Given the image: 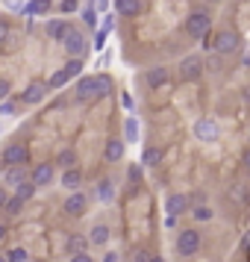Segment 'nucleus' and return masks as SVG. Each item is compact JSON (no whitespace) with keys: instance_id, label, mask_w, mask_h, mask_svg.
Masks as SVG:
<instances>
[{"instance_id":"obj_28","label":"nucleus","mask_w":250,"mask_h":262,"mask_svg":"<svg viewBox=\"0 0 250 262\" xmlns=\"http://www.w3.org/2000/svg\"><path fill=\"white\" fill-rule=\"evenodd\" d=\"M97 198H100V201H109V198H112V180H100Z\"/></svg>"},{"instance_id":"obj_7","label":"nucleus","mask_w":250,"mask_h":262,"mask_svg":"<svg viewBox=\"0 0 250 262\" xmlns=\"http://www.w3.org/2000/svg\"><path fill=\"white\" fill-rule=\"evenodd\" d=\"M179 71H183V77H186V80H197V77H200V71H203L200 56H186V59H183V65H179Z\"/></svg>"},{"instance_id":"obj_14","label":"nucleus","mask_w":250,"mask_h":262,"mask_svg":"<svg viewBox=\"0 0 250 262\" xmlns=\"http://www.w3.org/2000/svg\"><path fill=\"white\" fill-rule=\"evenodd\" d=\"M33 183H36V186H48L50 180H53V165H48V162H44V165H38L36 171H33Z\"/></svg>"},{"instance_id":"obj_5","label":"nucleus","mask_w":250,"mask_h":262,"mask_svg":"<svg viewBox=\"0 0 250 262\" xmlns=\"http://www.w3.org/2000/svg\"><path fill=\"white\" fill-rule=\"evenodd\" d=\"M238 48V36L233 33V30H224L221 36L212 41V50L215 53H233V50Z\"/></svg>"},{"instance_id":"obj_11","label":"nucleus","mask_w":250,"mask_h":262,"mask_svg":"<svg viewBox=\"0 0 250 262\" xmlns=\"http://www.w3.org/2000/svg\"><path fill=\"white\" fill-rule=\"evenodd\" d=\"M68 30H71L68 21H50L48 24V38L50 41H62V38L68 36Z\"/></svg>"},{"instance_id":"obj_38","label":"nucleus","mask_w":250,"mask_h":262,"mask_svg":"<svg viewBox=\"0 0 250 262\" xmlns=\"http://www.w3.org/2000/svg\"><path fill=\"white\" fill-rule=\"evenodd\" d=\"M6 95H9V83H6V80H0V100H3Z\"/></svg>"},{"instance_id":"obj_6","label":"nucleus","mask_w":250,"mask_h":262,"mask_svg":"<svg viewBox=\"0 0 250 262\" xmlns=\"http://www.w3.org/2000/svg\"><path fill=\"white\" fill-rule=\"evenodd\" d=\"M62 45H65V50H68V56H80L85 50V38L77 33V30H68V36L62 38Z\"/></svg>"},{"instance_id":"obj_42","label":"nucleus","mask_w":250,"mask_h":262,"mask_svg":"<svg viewBox=\"0 0 250 262\" xmlns=\"http://www.w3.org/2000/svg\"><path fill=\"white\" fill-rule=\"evenodd\" d=\"M3 238H6V227L0 224V242H3Z\"/></svg>"},{"instance_id":"obj_27","label":"nucleus","mask_w":250,"mask_h":262,"mask_svg":"<svg viewBox=\"0 0 250 262\" xmlns=\"http://www.w3.org/2000/svg\"><path fill=\"white\" fill-rule=\"evenodd\" d=\"M68 83V74L65 71H56L53 77H50V83H48V89H62V85Z\"/></svg>"},{"instance_id":"obj_44","label":"nucleus","mask_w":250,"mask_h":262,"mask_svg":"<svg viewBox=\"0 0 250 262\" xmlns=\"http://www.w3.org/2000/svg\"><path fill=\"white\" fill-rule=\"evenodd\" d=\"M150 262H162V256H150Z\"/></svg>"},{"instance_id":"obj_30","label":"nucleus","mask_w":250,"mask_h":262,"mask_svg":"<svg viewBox=\"0 0 250 262\" xmlns=\"http://www.w3.org/2000/svg\"><path fill=\"white\" fill-rule=\"evenodd\" d=\"M3 6H6V9H12V12H24V0H3Z\"/></svg>"},{"instance_id":"obj_10","label":"nucleus","mask_w":250,"mask_h":262,"mask_svg":"<svg viewBox=\"0 0 250 262\" xmlns=\"http://www.w3.org/2000/svg\"><path fill=\"white\" fill-rule=\"evenodd\" d=\"M115 12L124 15V18H132V15L142 12V0H115Z\"/></svg>"},{"instance_id":"obj_12","label":"nucleus","mask_w":250,"mask_h":262,"mask_svg":"<svg viewBox=\"0 0 250 262\" xmlns=\"http://www.w3.org/2000/svg\"><path fill=\"white\" fill-rule=\"evenodd\" d=\"M165 209H168V215L186 212V209H189V198H186V194H171V198H168V203H165Z\"/></svg>"},{"instance_id":"obj_1","label":"nucleus","mask_w":250,"mask_h":262,"mask_svg":"<svg viewBox=\"0 0 250 262\" xmlns=\"http://www.w3.org/2000/svg\"><path fill=\"white\" fill-rule=\"evenodd\" d=\"M109 77H83L77 83V100H95V97H103L109 95Z\"/></svg>"},{"instance_id":"obj_18","label":"nucleus","mask_w":250,"mask_h":262,"mask_svg":"<svg viewBox=\"0 0 250 262\" xmlns=\"http://www.w3.org/2000/svg\"><path fill=\"white\" fill-rule=\"evenodd\" d=\"M48 9H50V0H30L24 6V15L33 18V15H41V12H48Z\"/></svg>"},{"instance_id":"obj_37","label":"nucleus","mask_w":250,"mask_h":262,"mask_svg":"<svg viewBox=\"0 0 250 262\" xmlns=\"http://www.w3.org/2000/svg\"><path fill=\"white\" fill-rule=\"evenodd\" d=\"M135 262H150V253H147V250H139V253H135Z\"/></svg>"},{"instance_id":"obj_20","label":"nucleus","mask_w":250,"mask_h":262,"mask_svg":"<svg viewBox=\"0 0 250 262\" xmlns=\"http://www.w3.org/2000/svg\"><path fill=\"white\" fill-rule=\"evenodd\" d=\"M165 83H168L165 68H153V71L147 74V85H150V89H159V85H165Z\"/></svg>"},{"instance_id":"obj_40","label":"nucleus","mask_w":250,"mask_h":262,"mask_svg":"<svg viewBox=\"0 0 250 262\" xmlns=\"http://www.w3.org/2000/svg\"><path fill=\"white\" fill-rule=\"evenodd\" d=\"M6 201H9V194H6V189H0V206H6Z\"/></svg>"},{"instance_id":"obj_26","label":"nucleus","mask_w":250,"mask_h":262,"mask_svg":"<svg viewBox=\"0 0 250 262\" xmlns=\"http://www.w3.org/2000/svg\"><path fill=\"white\" fill-rule=\"evenodd\" d=\"M124 133H127V139H130V142H135V139H139V121H135V118H127V124H124Z\"/></svg>"},{"instance_id":"obj_39","label":"nucleus","mask_w":250,"mask_h":262,"mask_svg":"<svg viewBox=\"0 0 250 262\" xmlns=\"http://www.w3.org/2000/svg\"><path fill=\"white\" fill-rule=\"evenodd\" d=\"M139 174H142V168L132 165V168H130V180H139Z\"/></svg>"},{"instance_id":"obj_8","label":"nucleus","mask_w":250,"mask_h":262,"mask_svg":"<svg viewBox=\"0 0 250 262\" xmlns=\"http://www.w3.org/2000/svg\"><path fill=\"white\" fill-rule=\"evenodd\" d=\"M194 136H197L200 142H212L215 136H218V127H215V121L200 118L197 124H194Z\"/></svg>"},{"instance_id":"obj_29","label":"nucleus","mask_w":250,"mask_h":262,"mask_svg":"<svg viewBox=\"0 0 250 262\" xmlns=\"http://www.w3.org/2000/svg\"><path fill=\"white\" fill-rule=\"evenodd\" d=\"M9 262H27V250L24 248H12L9 250Z\"/></svg>"},{"instance_id":"obj_16","label":"nucleus","mask_w":250,"mask_h":262,"mask_svg":"<svg viewBox=\"0 0 250 262\" xmlns=\"http://www.w3.org/2000/svg\"><path fill=\"white\" fill-rule=\"evenodd\" d=\"M6 183H9V186H21V183H24L27 180V174H24V165H9L6 168Z\"/></svg>"},{"instance_id":"obj_21","label":"nucleus","mask_w":250,"mask_h":262,"mask_svg":"<svg viewBox=\"0 0 250 262\" xmlns=\"http://www.w3.org/2000/svg\"><path fill=\"white\" fill-rule=\"evenodd\" d=\"M142 162L144 165H159V162H162V147H147V150H144L142 154Z\"/></svg>"},{"instance_id":"obj_15","label":"nucleus","mask_w":250,"mask_h":262,"mask_svg":"<svg viewBox=\"0 0 250 262\" xmlns=\"http://www.w3.org/2000/svg\"><path fill=\"white\" fill-rule=\"evenodd\" d=\"M124 159V142L121 139H109L106 142V162H118Z\"/></svg>"},{"instance_id":"obj_41","label":"nucleus","mask_w":250,"mask_h":262,"mask_svg":"<svg viewBox=\"0 0 250 262\" xmlns=\"http://www.w3.org/2000/svg\"><path fill=\"white\" fill-rule=\"evenodd\" d=\"M6 36V24H3V21H0V38Z\"/></svg>"},{"instance_id":"obj_3","label":"nucleus","mask_w":250,"mask_h":262,"mask_svg":"<svg viewBox=\"0 0 250 262\" xmlns=\"http://www.w3.org/2000/svg\"><path fill=\"white\" fill-rule=\"evenodd\" d=\"M209 24H212V18L206 12H194L189 21H186V33H189L191 38H203L209 33Z\"/></svg>"},{"instance_id":"obj_2","label":"nucleus","mask_w":250,"mask_h":262,"mask_svg":"<svg viewBox=\"0 0 250 262\" xmlns=\"http://www.w3.org/2000/svg\"><path fill=\"white\" fill-rule=\"evenodd\" d=\"M200 250V233L197 230H183L177 238V253L179 256H194Z\"/></svg>"},{"instance_id":"obj_43","label":"nucleus","mask_w":250,"mask_h":262,"mask_svg":"<svg viewBox=\"0 0 250 262\" xmlns=\"http://www.w3.org/2000/svg\"><path fill=\"white\" fill-rule=\"evenodd\" d=\"M244 165H247V171H250V150L244 154Z\"/></svg>"},{"instance_id":"obj_33","label":"nucleus","mask_w":250,"mask_h":262,"mask_svg":"<svg viewBox=\"0 0 250 262\" xmlns=\"http://www.w3.org/2000/svg\"><path fill=\"white\" fill-rule=\"evenodd\" d=\"M15 109H18V106H15L12 100H6V103H0V115H18Z\"/></svg>"},{"instance_id":"obj_35","label":"nucleus","mask_w":250,"mask_h":262,"mask_svg":"<svg viewBox=\"0 0 250 262\" xmlns=\"http://www.w3.org/2000/svg\"><path fill=\"white\" fill-rule=\"evenodd\" d=\"M77 9V0H62V12H74Z\"/></svg>"},{"instance_id":"obj_22","label":"nucleus","mask_w":250,"mask_h":262,"mask_svg":"<svg viewBox=\"0 0 250 262\" xmlns=\"http://www.w3.org/2000/svg\"><path fill=\"white\" fill-rule=\"evenodd\" d=\"M36 183H33V180H24V183H21V186H15V194H18V198H24V201H30V198H33V194H36Z\"/></svg>"},{"instance_id":"obj_19","label":"nucleus","mask_w":250,"mask_h":262,"mask_svg":"<svg viewBox=\"0 0 250 262\" xmlns=\"http://www.w3.org/2000/svg\"><path fill=\"white\" fill-rule=\"evenodd\" d=\"M85 248H88V238H85V236H77V233H74V236L68 238V253H71V256L85 253Z\"/></svg>"},{"instance_id":"obj_31","label":"nucleus","mask_w":250,"mask_h":262,"mask_svg":"<svg viewBox=\"0 0 250 262\" xmlns=\"http://www.w3.org/2000/svg\"><path fill=\"white\" fill-rule=\"evenodd\" d=\"M56 162H59L62 168H68V165H71V162H74V154H71V150H62V154H59V159H56Z\"/></svg>"},{"instance_id":"obj_36","label":"nucleus","mask_w":250,"mask_h":262,"mask_svg":"<svg viewBox=\"0 0 250 262\" xmlns=\"http://www.w3.org/2000/svg\"><path fill=\"white\" fill-rule=\"evenodd\" d=\"M71 262H95L88 253H77V256H71Z\"/></svg>"},{"instance_id":"obj_46","label":"nucleus","mask_w":250,"mask_h":262,"mask_svg":"<svg viewBox=\"0 0 250 262\" xmlns=\"http://www.w3.org/2000/svg\"><path fill=\"white\" fill-rule=\"evenodd\" d=\"M215 3H218V0H215Z\"/></svg>"},{"instance_id":"obj_34","label":"nucleus","mask_w":250,"mask_h":262,"mask_svg":"<svg viewBox=\"0 0 250 262\" xmlns=\"http://www.w3.org/2000/svg\"><path fill=\"white\" fill-rule=\"evenodd\" d=\"M194 218H200V221H209V218H212V209L200 206V209H194Z\"/></svg>"},{"instance_id":"obj_23","label":"nucleus","mask_w":250,"mask_h":262,"mask_svg":"<svg viewBox=\"0 0 250 262\" xmlns=\"http://www.w3.org/2000/svg\"><path fill=\"white\" fill-rule=\"evenodd\" d=\"M88 242H95V245H106L109 242V227H95Z\"/></svg>"},{"instance_id":"obj_9","label":"nucleus","mask_w":250,"mask_h":262,"mask_svg":"<svg viewBox=\"0 0 250 262\" xmlns=\"http://www.w3.org/2000/svg\"><path fill=\"white\" fill-rule=\"evenodd\" d=\"M85 203H88V198H85L83 191L74 189V194L65 201V212H68V215H83L85 212Z\"/></svg>"},{"instance_id":"obj_24","label":"nucleus","mask_w":250,"mask_h":262,"mask_svg":"<svg viewBox=\"0 0 250 262\" xmlns=\"http://www.w3.org/2000/svg\"><path fill=\"white\" fill-rule=\"evenodd\" d=\"M62 71L68 74V80H71V77H80V71H83V62H80V56H74V59L62 68Z\"/></svg>"},{"instance_id":"obj_17","label":"nucleus","mask_w":250,"mask_h":262,"mask_svg":"<svg viewBox=\"0 0 250 262\" xmlns=\"http://www.w3.org/2000/svg\"><path fill=\"white\" fill-rule=\"evenodd\" d=\"M80 183H83V174H80V171H77V168H68V171H65V174H62V186H65V189H80Z\"/></svg>"},{"instance_id":"obj_32","label":"nucleus","mask_w":250,"mask_h":262,"mask_svg":"<svg viewBox=\"0 0 250 262\" xmlns=\"http://www.w3.org/2000/svg\"><path fill=\"white\" fill-rule=\"evenodd\" d=\"M83 21L88 27H95L97 24V12H95V9H83Z\"/></svg>"},{"instance_id":"obj_4","label":"nucleus","mask_w":250,"mask_h":262,"mask_svg":"<svg viewBox=\"0 0 250 262\" xmlns=\"http://www.w3.org/2000/svg\"><path fill=\"white\" fill-rule=\"evenodd\" d=\"M27 159H30V154H27L24 144H9L3 154H0V165L9 168V165H27Z\"/></svg>"},{"instance_id":"obj_25","label":"nucleus","mask_w":250,"mask_h":262,"mask_svg":"<svg viewBox=\"0 0 250 262\" xmlns=\"http://www.w3.org/2000/svg\"><path fill=\"white\" fill-rule=\"evenodd\" d=\"M21 206H24V198H18V194H15V198H9V201H6V206H3V209H6L9 215H18V212H21Z\"/></svg>"},{"instance_id":"obj_13","label":"nucleus","mask_w":250,"mask_h":262,"mask_svg":"<svg viewBox=\"0 0 250 262\" xmlns=\"http://www.w3.org/2000/svg\"><path fill=\"white\" fill-rule=\"evenodd\" d=\"M44 95H48V85H44V83H33L24 92V103H41Z\"/></svg>"},{"instance_id":"obj_45","label":"nucleus","mask_w":250,"mask_h":262,"mask_svg":"<svg viewBox=\"0 0 250 262\" xmlns=\"http://www.w3.org/2000/svg\"><path fill=\"white\" fill-rule=\"evenodd\" d=\"M0 262H9V259H6V256H0Z\"/></svg>"}]
</instances>
